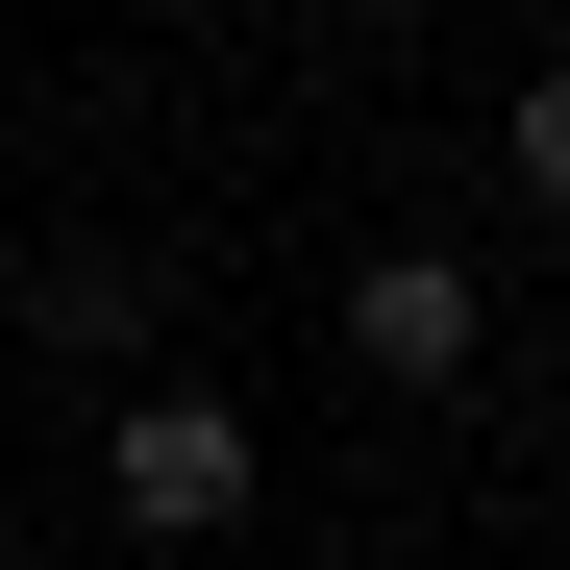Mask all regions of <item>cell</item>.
Returning a JSON list of instances; mask_svg holds the SVG:
<instances>
[{
	"mask_svg": "<svg viewBox=\"0 0 570 570\" xmlns=\"http://www.w3.org/2000/svg\"><path fill=\"white\" fill-rule=\"evenodd\" d=\"M100 497H125V546H248L273 446H248L224 372H125V397H100Z\"/></svg>",
	"mask_w": 570,
	"mask_h": 570,
	"instance_id": "cell-1",
	"label": "cell"
},
{
	"mask_svg": "<svg viewBox=\"0 0 570 570\" xmlns=\"http://www.w3.org/2000/svg\"><path fill=\"white\" fill-rule=\"evenodd\" d=\"M471 347H497L471 248H372L347 273V372H372V397H471Z\"/></svg>",
	"mask_w": 570,
	"mask_h": 570,
	"instance_id": "cell-2",
	"label": "cell"
},
{
	"mask_svg": "<svg viewBox=\"0 0 570 570\" xmlns=\"http://www.w3.org/2000/svg\"><path fill=\"white\" fill-rule=\"evenodd\" d=\"M497 174H521V199L570 224V50H546V75H521V100H497Z\"/></svg>",
	"mask_w": 570,
	"mask_h": 570,
	"instance_id": "cell-3",
	"label": "cell"
}]
</instances>
